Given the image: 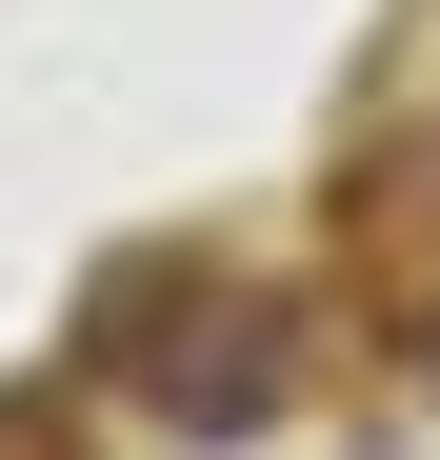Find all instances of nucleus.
I'll return each instance as SVG.
<instances>
[{"instance_id": "1", "label": "nucleus", "mask_w": 440, "mask_h": 460, "mask_svg": "<svg viewBox=\"0 0 440 460\" xmlns=\"http://www.w3.org/2000/svg\"><path fill=\"white\" fill-rule=\"evenodd\" d=\"M101 380H140V420H180V440H260L301 401V321H280V280H161L140 261L101 300Z\"/></svg>"}]
</instances>
